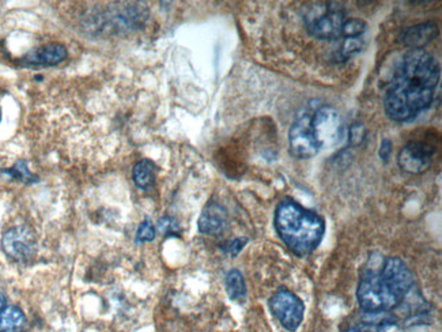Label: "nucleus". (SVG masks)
I'll return each mask as SVG.
<instances>
[{
	"label": "nucleus",
	"mask_w": 442,
	"mask_h": 332,
	"mask_svg": "<svg viewBox=\"0 0 442 332\" xmlns=\"http://www.w3.org/2000/svg\"><path fill=\"white\" fill-rule=\"evenodd\" d=\"M440 64L425 49H411L396 67L384 95L385 113L397 122L411 121L434 100Z\"/></svg>",
	"instance_id": "nucleus-1"
},
{
	"label": "nucleus",
	"mask_w": 442,
	"mask_h": 332,
	"mask_svg": "<svg viewBox=\"0 0 442 332\" xmlns=\"http://www.w3.org/2000/svg\"><path fill=\"white\" fill-rule=\"evenodd\" d=\"M415 286L410 267L399 258H385L362 272L356 300L366 313H386L400 306Z\"/></svg>",
	"instance_id": "nucleus-2"
},
{
	"label": "nucleus",
	"mask_w": 442,
	"mask_h": 332,
	"mask_svg": "<svg viewBox=\"0 0 442 332\" xmlns=\"http://www.w3.org/2000/svg\"><path fill=\"white\" fill-rule=\"evenodd\" d=\"M274 225L281 240L299 258L315 252L324 237V219L290 198L276 206Z\"/></svg>",
	"instance_id": "nucleus-3"
},
{
	"label": "nucleus",
	"mask_w": 442,
	"mask_h": 332,
	"mask_svg": "<svg viewBox=\"0 0 442 332\" xmlns=\"http://www.w3.org/2000/svg\"><path fill=\"white\" fill-rule=\"evenodd\" d=\"M346 11L338 1H316L305 7L303 22L310 35L320 40H335L342 34Z\"/></svg>",
	"instance_id": "nucleus-4"
},
{
	"label": "nucleus",
	"mask_w": 442,
	"mask_h": 332,
	"mask_svg": "<svg viewBox=\"0 0 442 332\" xmlns=\"http://www.w3.org/2000/svg\"><path fill=\"white\" fill-rule=\"evenodd\" d=\"M313 134L320 149L338 146L345 136V124L339 111L331 105H323L313 113Z\"/></svg>",
	"instance_id": "nucleus-5"
},
{
	"label": "nucleus",
	"mask_w": 442,
	"mask_h": 332,
	"mask_svg": "<svg viewBox=\"0 0 442 332\" xmlns=\"http://www.w3.org/2000/svg\"><path fill=\"white\" fill-rule=\"evenodd\" d=\"M269 309L281 326L289 332H295L305 315L302 300L286 287H281L269 300Z\"/></svg>",
	"instance_id": "nucleus-6"
},
{
	"label": "nucleus",
	"mask_w": 442,
	"mask_h": 332,
	"mask_svg": "<svg viewBox=\"0 0 442 332\" xmlns=\"http://www.w3.org/2000/svg\"><path fill=\"white\" fill-rule=\"evenodd\" d=\"M313 113L315 112L305 109L298 113L290 127L289 145L292 154L297 158H312L320 151V146L313 134Z\"/></svg>",
	"instance_id": "nucleus-7"
},
{
	"label": "nucleus",
	"mask_w": 442,
	"mask_h": 332,
	"mask_svg": "<svg viewBox=\"0 0 442 332\" xmlns=\"http://www.w3.org/2000/svg\"><path fill=\"white\" fill-rule=\"evenodd\" d=\"M1 248L11 260L25 263L35 253V235L28 226H14L3 235Z\"/></svg>",
	"instance_id": "nucleus-8"
},
{
	"label": "nucleus",
	"mask_w": 442,
	"mask_h": 332,
	"mask_svg": "<svg viewBox=\"0 0 442 332\" xmlns=\"http://www.w3.org/2000/svg\"><path fill=\"white\" fill-rule=\"evenodd\" d=\"M436 152V148L423 141H413L407 143L397 155V164L402 171L420 175L426 172L432 162Z\"/></svg>",
	"instance_id": "nucleus-9"
},
{
	"label": "nucleus",
	"mask_w": 442,
	"mask_h": 332,
	"mask_svg": "<svg viewBox=\"0 0 442 332\" xmlns=\"http://www.w3.org/2000/svg\"><path fill=\"white\" fill-rule=\"evenodd\" d=\"M229 223L226 209L218 202H210L200 214L198 228L199 232L208 236L222 233Z\"/></svg>",
	"instance_id": "nucleus-10"
},
{
	"label": "nucleus",
	"mask_w": 442,
	"mask_h": 332,
	"mask_svg": "<svg viewBox=\"0 0 442 332\" xmlns=\"http://www.w3.org/2000/svg\"><path fill=\"white\" fill-rule=\"evenodd\" d=\"M437 34H439L437 24L433 21H429V22H423V24L404 29L400 35V40L406 47H410L413 49H422L425 45L433 41L437 37Z\"/></svg>",
	"instance_id": "nucleus-11"
},
{
	"label": "nucleus",
	"mask_w": 442,
	"mask_h": 332,
	"mask_svg": "<svg viewBox=\"0 0 442 332\" xmlns=\"http://www.w3.org/2000/svg\"><path fill=\"white\" fill-rule=\"evenodd\" d=\"M68 56L67 48L58 42H51L47 44L33 52L26 55L25 63L29 65H58L61 61H65Z\"/></svg>",
	"instance_id": "nucleus-12"
},
{
	"label": "nucleus",
	"mask_w": 442,
	"mask_h": 332,
	"mask_svg": "<svg viewBox=\"0 0 442 332\" xmlns=\"http://www.w3.org/2000/svg\"><path fill=\"white\" fill-rule=\"evenodd\" d=\"M155 176H157V166L150 159H142L134 166L132 179L139 189L150 191L155 184Z\"/></svg>",
	"instance_id": "nucleus-13"
},
{
	"label": "nucleus",
	"mask_w": 442,
	"mask_h": 332,
	"mask_svg": "<svg viewBox=\"0 0 442 332\" xmlns=\"http://www.w3.org/2000/svg\"><path fill=\"white\" fill-rule=\"evenodd\" d=\"M25 323L26 317L18 306H6L0 315V332H19Z\"/></svg>",
	"instance_id": "nucleus-14"
},
{
	"label": "nucleus",
	"mask_w": 442,
	"mask_h": 332,
	"mask_svg": "<svg viewBox=\"0 0 442 332\" xmlns=\"http://www.w3.org/2000/svg\"><path fill=\"white\" fill-rule=\"evenodd\" d=\"M225 285H226V292L233 301H245L246 285H245V280H244V276L241 272L238 270H232V271L228 272L226 279H225Z\"/></svg>",
	"instance_id": "nucleus-15"
},
{
	"label": "nucleus",
	"mask_w": 442,
	"mask_h": 332,
	"mask_svg": "<svg viewBox=\"0 0 442 332\" xmlns=\"http://www.w3.org/2000/svg\"><path fill=\"white\" fill-rule=\"evenodd\" d=\"M365 47V40L362 37L345 38L339 51L335 54V61H346L358 55Z\"/></svg>",
	"instance_id": "nucleus-16"
},
{
	"label": "nucleus",
	"mask_w": 442,
	"mask_h": 332,
	"mask_svg": "<svg viewBox=\"0 0 442 332\" xmlns=\"http://www.w3.org/2000/svg\"><path fill=\"white\" fill-rule=\"evenodd\" d=\"M366 22L359 19V18H350L346 19L343 26H342V34L340 37L350 38V37H362L363 33L366 31Z\"/></svg>",
	"instance_id": "nucleus-17"
},
{
	"label": "nucleus",
	"mask_w": 442,
	"mask_h": 332,
	"mask_svg": "<svg viewBox=\"0 0 442 332\" xmlns=\"http://www.w3.org/2000/svg\"><path fill=\"white\" fill-rule=\"evenodd\" d=\"M366 138V128L362 122H354L349 129V143L355 148L361 146Z\"/></svg>",
	"instance_id": "nucleus-18"
},
{
	"label": "nucleus",
	"mask_w": 442,
	"mask_h": 332,
	"mask_svg": "<svg viewBox=\"0 0 442 332\" xmlns=\"http://www.w3.org/2000/svg\"><path fill=\"white\" fill-rule=\"evenodd\" d=\"M155 226L152 225L151 221H143L136 232V242H150L155 239Z\"/></svg>",
	"instance_id": "nucleus-19"
},
{
	"label": "nucleus",
	"mask_w": 442,
	"mask_h": 332,
	"mask_svg": "<svg viewBox=\"0 0 442 332\" xmlns=\"http://www.w3.org/2000/svg\"><path fill=\"white\" fill-rule=\"evenodd\" d=\"M158 229L164 233V235H172V233H177L178 232V225L176 223V221L171 216H165L162 219H159L158 222Z\"/></svg>",
	"instance_id": "nucleus-20"
},
{
	"label": "nucleus",
	"mask_w": 442,
	"mask_h": 332,
	"mask_svg": "<svg viewBox=\"0 0 442 332\" xmlns=\"http://www.w3.org/2000/svg\"><path fill=\"white\" fill-rule=\"evenodd\" d=\"M7 173H10L11 176H14L15 179H19V180H26V179H30V177H33L31 175H30L29 171L26 169V164L24 162V161H19L13 169H10Z\"/></svg>",
	"instance_id": "nucleus-21"
},
{
	"label": "nucleus",
	"mask_w": 442,
	"mask_h": 332,
	"mask_svg": "<svg viewBox=\"0 0 442 332\" xmlns=\"http://www.w3.org/2000/svg\"><path fill=\"white\" fill-rule=\"evenodd\" d=\"M246 242H248V239H245V237L236 239V240L229 242L226 251H228L233 258H236L237 255L244 249V246L246 245Z\"/></svg>",
	"instance_id": "nucleus-22"
},
{
	"label": "nucleus",
	"mask_w": 442,
	"mask_h": 332,
	"mask_svg": "<svg viewBox=\"0 0 442 332\" xmlns=\"http://www.w3.org/2000/svg\"><path fill=\"white\" fill-rule=\"evenodd\" d=\"M392 150H393V145H392V141L385 138L381 142V146H380V151H379V155L380 158L383 159L384 162H388L389 157L392 155Z\"/></svg>",
	"instance_id": "nucleus-23"
},
{
	"label": "nucleus",
	"mask_w": 442,
	"mask_h": 332,
	"mask_svg": "<svg viewBox=\"0 0 442 332\" xmlns=\"http://www.w3.org/2000/svg\"><path fill=\"white\" fill-rule=\"evenodd\" d=\"M6 306H7V300H6L4 294L0 292V315H1V312L6 309Z\"/></svg>",
	"instance_id": "nucleus-24"
},
{
	"label": "nucleus",
	"mask_w": 442,
	"mask_h": 332,
	"mask_svg": "<svg viewBox=\"0 0 442 332\" xmlns=\"http://www.w3.org/2000/svg\"><path fill=\"white\" fill-rule=\"evenodd\" d=\"M345 332H359L356 329H349V330H346Z\"/></svg>",
	"instance_id": "nucleus-25"
},
{
	"label": "nucleus",
	"mask_w": 442,
	"mask_h": 332,
	"mask_svg": "<svg viewBox=\"0 0 442 332\" xmlns=\"http://www.w3.org/2000/svg\"><path fill=\"white\" fill-rule=\"evenodd\" d=\"M0 119H1V116H0Z\"/></svg>",
	"instance_id": "nucleus-26"
}]
</instances>
